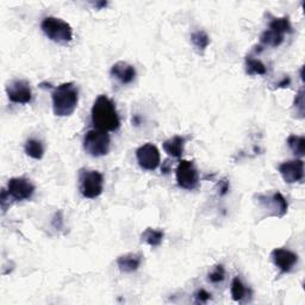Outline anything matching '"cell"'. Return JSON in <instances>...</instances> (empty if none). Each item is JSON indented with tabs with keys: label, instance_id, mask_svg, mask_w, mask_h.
Returning <instances> with one entry per match:
<instances>
[{
	"label": "cell",
	"instance_id": "cell-3",
	"mask_svg": "<svg viewBox=\"0 0 305 305\" xmlns=\"http://www.w3.org/2000/svg\"><path fill=\"white\" fill-rule=\"evenodd\" d=\"M41 29L50 41L67 44L73 39V29L67 22L57 17H47L41 23Z\"/></svg>",
	"mask_w": 305,
	"mask_h": 305
},
{
	"label": "cell",
	"instance_id": "cell-18",
	"mask_svg": "<svg viewBox=\"0 0 305 305\" xmlns=\"http://www.w3.org/2000/svg\"><path fill=\"white\" fill-rule=\"evenodd\" d=\"M268 27H270L271 30L277 31L281 35L291 34L292 32V25H291V22H290V19H289V17L272 18Z\"/></svg>",
	"mask_w": 305,
	"mask_h": 305
},
{
	"label": "cell",
	"instance_id": "cell-8",
	"mask_svg": "<svg viewBox=\"0 0 305 305\" xmlns=\"http://www.w3.org/2000/svg\"><path fill=\"white\" fill-rule=\"evenodd\" d=\"M6 191L10 194L11 200H28L35 192V185L24 176H17V178H11L9 180Z\"/></svg>",
	"mask_w": 305,
	"mask_h": 305
},
{
	"label": "cell",
	"instance_id": "cell-33",
	"mask_svg": "<svg viewBox=\"0 0 305 305\" xmlns=\"http://www.w3.org/2000/svg\"><path fill=\"white\" fill-rule=\"evenodd\" d=\"M132 123H135L136 126H138V124H139V117L135 116V118H132Z\"/></svg>",
	"mask_w": 305,
	"mask_h": 305
},
{
	"label": "cell",
	"instance_id": "cell-22",
	"mask_svg": "<svg viewBox=\"0 0 305 305\" xmlns=\"http://www.w3.org/2000/svg\"><path fill=\"white\" fill-rule=\"evenodd\" d=\"M191 41H192V44L199 53H204L209 47V44H210V37L205 31L197 30L191 35Z\"/></svg>",
	"mask_w": 305,
	"mask_h": 305
},
{
	"label": "cell",
	"instance_id": "cell-10",
	"mask_svg": "<svg viewBox=\"0 0 305 305\" xmlns=\"http://www.w3.org/2000/svg\"><path fill=\"white\" fill-rule=\"evenodd\" d=\"M136 159L139 167L146 171H154L159 167L161 162L160 152L156 146L152 143H146L136 150Z\"/></svg>",
	"mask_w": 305,
	"mask_h": 305
},
{
	"label": "cell",
	"instance_id": "cell-27",
	"mask_svg": "<svg viewBox=\"0 0 305 305\" xmlns=\"http://www.w3.org/2000/svg\"><path fill=\"white\" fill-rule=\"evenodd\" d=\"M10 194L7 193V191L4 189L2 191V198H0V203H2V209H3V214H5L7 211V208H10Z\"/></svg>",
	"mask_w": 305,
	"mask_h": 305
},
{
	"label": "cell",
	"instance_id": "cell-30",
	"mask_svg": "<svg viewBox=\"0 0 305 305\" xmlns=\"http://www.w3.org/2000/svg\"><path fill=\"white\" fill-rule=\"evenodd\" d=\"M290 84H291V79H290V76L286 75L282 78L281 82L278 83L275 86H277V88H285V87H289Z\"/></svg>",
	"mask_w": 305,
	"mask_h": 305
},
{
	"label": "cell",
	"instance_id": "cell-17",
	"mask_svg": "<svg viewBox=\"0 0 305 305\" xmlns=\"http://www.w3.org/2000/svg\"><path fill=\"white\" fill-rule=\"evenodd\" d=\"M25 153L32 159L35 160H41L44 155V147L41 141L36 138H29L27 142H25Z\"/></svg>",
	"mask_w": 305,
	"mask_h": 305
},
{
	"label": "cell",
	"instance_id": "cell-24",
	"mask_svg": "<svg viewBox=\"0 0 305 305\" xmlns=\"http://www.w3.org/2000/svg\"><path fill=\"white\" fill-rule=\"evenodd\" d=\"M224 278H226V270H224L223 265H217L208 275L209 281L212 284H219L224 280Z\"/></svg>",
	"mask_w": 305,
	"mask_h": 305
},
{
	"label": "cell",
	"instance_id": "cell-20",
	"mask_svg": "<svg viewBox=\"0 0 305 305\" xmlns=\"http://www.w3.org/2000/svg\"><path fill=\"white\" fill-rule=\"evenodd\" d=\"M260 42H261L263 46L277 48L280 46L282 42H284V35L279 34V32H277V31L271 30V29H268V30L263 31L261 36H260Z\"/></svg>",
	"mask_w": 305,
	"mask_h": 305
},
{
	"label": "cell",
	"instance_id": "cell-2",
	"mask_svg": "<svg viewBox=\"0 0 305 305\" xmlns=\"http://www.w3.org/2000/svg\"><path fill=\"white\" fill-rule=\"evenodd\" d=\"M53 111L57 117L71 116L79 101V91L73 83H65L55 87L53 93Z\"/></svg>",
	"mask_w": 305,
	"mask_h": 305
},
{
	"label": "cell",
	"instance_id": "cell-15",
	"mask_svg": "<svg viewBox=\"0 0 305 305\" xmlns=\"http://www.w3.org/2000/svg\"><path fill=\"white\" fill-rule=\"evenodd\" d=\"M185 143L186 138L184 136H173V137L167 139L162 143L164 150L167 153V155L172 157H175V159H179L181 157L184 149H185Z\"/></svg>",
	"mask_w": 305,
	"mask_h": 305
},
{
	"label": "cell",
	"instance_id": "cell-6",
	"mask_svg": "<svg viewBox=\"0 0 305 305\" xmlns=\"http://www.w3.org/2000/svg\"><path fill=\"white\" fill-rule=\"evenodd\" d=\"M258 201L260 205L270 212V216H273V217H284L288 212V201H286L285 197L277 191V192L272 194H258Z\"/></svg>",
	"mask_w": 305,
	"mask_h": 305
},
{
	"label": "cell",
	"instance_id": "cell-31",
	"mask_svg": "<svg viewBox=\"0 0 305 305\" xmlns=\"http://www.w3.org/2000/svg\"><path fill=\"white\" fill-rule=\"evenodd\" d=\"M106 5H108V3L106 2H100V3H95L94 7H97V9H101V7H106Z\"/></svg>",
	"mask_w": 305,
	"mask_h": 305
},
{
	"label": "cell",
	"instance_id": "cell-16",
	"mask_svg": "<svg viewBox=\"0 0 305 305\" xmlns=\"http://www.w3.org/2000/svg\"><path fill=\"white\" fill-rule=\"evenodd\" d=\"M164 237L165 233L162 230L153 229V228H147L141 235L142 242H146L147 245L152 246V247H159L162 243Z\"/></svg>",
	"mask_w": 305,
	"mask_h": 305
},
{
	"label": "cell",
	"instance_id": "cell-9",
	"mask_svg": "<svg viewBox=\"0 0 305 305\" xmlns=\"http://www.w3.org/2000/svg\"><path fill=\"white\" fill-rule=\"evenodd\" d=\"M6 94L14 104H29L32 99L30 84L23 79L11 80L6 85Z\"/></svg>",
	"mask_w": 305,
	"mask_h": 305
},
{
	"label": "cell",
	"instance_id": "cell-1",
	"mask_svg": "<svg viewBox=\"0 0 305 305\" xmlns=\"http://www.w3.org/2000/svg\"><path fill=\"white\" fill-rule=\"evenodd\" d=\"M92 123L95 129L103 131H116L119 129L120 120L116 105L111 99L101 94L95 99L91 111Z\"/></svg>",
	"mask_w": 305,
	"mask_h": 305
},
{
	"label": "cell",
	"instance_id": "cell-12",
	"mask_svg": "<svg viewBox=\"0 0 305 305\" xmlns=\"http://www.w3.org/2000/svg\"><path fill=\"white\" fill-rule=\"evenodd\" d=\"M271 258L273 260L275 266L280 270L282 273H289L298 263V255L295 252L286 248H277L272 252Z\"/></svg>",
	"mask_w": 305,
	"mask_h": 305
},
{
	"label": "cell",
	"instance_id": "cell-23",
	"mask_svg": "<svg viewBox=\"0 0 305 305\" xmlns=\"http://www.w3.org/2000/svg\"><path fill=\"white\" fill-rule=\"evenodd\" d=\"M230 292H231V298H233V300H235V302H241V300L246 297V295H247V289H246L245 284L238 277H235L233 279Z\"/></svg>",
	"mask_w": 305,
	"mask_h": 305
},
{
	"label": "cell",
	"instance_id": "cell-19",
	"mask_svg": "<svg viewBox=\"0 0 305 305\" xmlns=\"http://www.w3.org/2000/svg\"><path fill=\"white\" fill-rule=\"evenodd\" d=\"M246 72L248 75H265L267 69L261 61L254 58L252 55H248L246 57Z\"/></svg>",
	"mask_w": 305,
	"mask_h": 305
},
{
	"label": "cell",
	"instance_id": "cell-21",
	"mask_svg": "<svg viewBox=\"0 0 305 305\" xmlns=\"http://www.w3.org/2000/svg\"><path fill=\"white\" fill-rule=\"evenodd\" d=\"M288 146L297 157L305 155V137L298 135H290L288 137Z\"/></svg>",
	"mask_w": 305,
	"mask_h": 305
},
{
	"label": "cell",
	"instance_id": "cell-14",
	"mask_svg": "<svg viewBox=\"0 0 305 305\" xmlns=\"http://www.w3.org/2000/svg\"><path fill=\"white\" fill-rule=\"evenodd\" d=\"M142 262V254L139 253H128L117 259V266L123 273H134L139 268Z\"/></svg>",
	"mask_w": 305,
	"mask_h": 305
},
{
	"label": "cell",
	"instance_id": "cell-25",
	"mask_svg": "<svg viewBox=\"0 0 305 305\" xmlns=\"http://www.w3.org/2000/svg\"><path fill=\"white\" fill-rule=\"evenodd\" d=\"M304 90L300 88L295 98V103H293L296 109V115H298L299 118H304Z\"/></svg>",
	"mask_w": 305,
	"mask_h": 305
},
{
	"label": "cell",
	"instance_id": "cell-28",
	"mask_svg": "<svg viewBox=\"0 0 305 305\" xmlns=\"http://www.w3.org/2000/svg\"><path fill=\"white\" fill-rule=\"evenodd\" d=\"M210 299H211V293H209L203 289L199 290V291L196 293L197 303H208Z\"/></svg>",
	"mask_w": 305,
	"mask_h": 305
},
{
	"label": "cell",
	"instance_id": "cell-11",
	"mask_svg": "<svg viewBox=\"0 0 305 305\" xmlns=\"http://www.w3.org/2000/svg\"><path fill=\"white\" fill-rule=\"evenodd\" d=\"M278 171L285 182H298L304 178V162L302 159L285 161L279 165Z\"/></svg>",
	"mask_w": 305,
	"mask_h": 305
},
{
	"label": "cell",
	"instance_id": "cell-5",
	"mask_svg": "<svg viewBox=\"0 0 305 305\" xmlns=\"http://www.w3.org/2000/svg\"><path fill=\"white\" fill-rule=\"evenodd\" d=\"M83 146L88 155L93 157L105 156L110 152V136L106 131L94 128L86 132Z\"/></svg>",
	"mask_w": 305,
	"mask_h": 305
},
{
	"label": "cell",
	"instance_id": "cell-32",
	"mask_svg": "<svg viewBox=\"0 0 305 305\" xmlns=\"http://www.w3.org/2000/svg\"><path fill=\"white\" fill-rule=\"evenodd\" d=\"M166 165H167L166 167H162V172H164V173H168V172H170V162H168V161H166Z\"/></svg>",
	"mask_w": 305,
	"mask_h": 305
},
{
	"label": "cell",
	"instance_id": "cell-29",
	"mask_svg": "<svg viewBox=\"0 0 305 305\" xmlns=\"http://www.w3.org/2000/svg\"><path fill=\"white\" fill-rule=\"evenodd\" d=\"M228 191H229V181L227 179H223L218 184V194L219 196H226Z\"/></svg>",
	"mask_w": 305,
	"mask_h": 305
},
{
	"label": "cell",
	"instance_id": "cell-7",
	"mask_svg": "<svg viewBox=\"0 0 305 305\" xmlns=\"http://www.w3.org/2000/svg\"><path fill=\"white\" fill-rule=\"evenodd\" d=\"M176 181L181 189L194 190L199 184V175L192 161L181 160L175 172Z\"/></svg>",
	"mask_w": 305,
	"mask_h": 305
},
{
	"label": "cell",
	"instance_id": "cell-4",
	"mask_svg": "<svg viewBox=\"0 0 305 305\" xmlns=\"http://www.w3.org/2000/svg\"><path fill=\"white\" fill-rule=\"evenodd\" d=\"M80 193L88 199H95L104 191V176L98 171H79Z\"/></svg>",
	"mask_w": 305,
	"mask_h": 305
},
{
	"label": "cell",
	"instance_id": "cell-26",
	"mask_svg": "<svg viewBox=\"0 0 305 305\" xmlns=\"http://www.w3.org/2000/svg\"><path fill=\"white\" fill-rule=\"evenodd\" d=\"M51 226H53L55 230H62V228H64V215H62V211H57L54 215L53 219H51Z\"/></svg>",
	"mask_w": 305,
	"mask_h": 305
},
{
	"label": "cell",
	"instance_id": "cell-13",
	"mask_svg": "<svg viewBox=\"0 0 305 305\" xmlns=\"http://www.w3.org/2000/svg\"><path fill=\"white\" fill-rule=\"evenodd\" d=\"M110 73H111L113 78L118 80L120 84H123V85L131 84L135 80V76H136V69L134 66L124 61L116 62V64L111 67Z\"/></svg>",
	"mask_w": 305,
	"mask_h": 305
}]
</instances>
